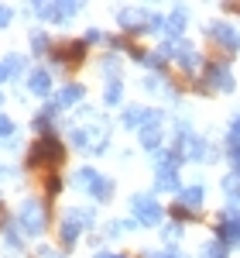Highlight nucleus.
I'll use <instances>...</instances> for the list:
<instances>
[{"label": "nucleus", "mask_w": 240, "mask_h": 258, "mask_svg": "<svg viewBox=\"0 0 240 258\" xmlns=\"http://www.w3.org/2000/svg\"><path fill=\"white\" fill-rule=\"evenodd\" d=\"M106 124H82V127H72V145L86 152V155H103L106 152Z\"/></svg>", "instance_id": "nucleus-1"}, {"label": "nucleus", "mask_w": 240, "mask_h": 258, "mask_svg": "<svg viewBox=\"0 0 240 258\" xmlns=\"http://www.w3.org/2000/svg\"><path fill=\"white\" fill-rule=\"evenodd\" d=\"M48 214H45V203L41 200H35V197H28L24 203H21V210H18V227L28 234V238H38L41 231L48 227Z\"/></svg>", "instance_id": "nucleus-2"}, {"label": "nucleus", "mask_w": 240, "mask_h": 258, "mask_svg": "<svg viewBox=\"0 0 240 258\" xmlns=\"http://www.w3.org/2000/svg\"><path fill=\"white\" fill-rule=\"evenodd\" d=\"M65 159V148H62V141L55 135H41L35 145H31V152H28V165H45V162H59Z\"/></svg>", "instance_id": "nucleus-3"}, {"label": "nucleus", "mask_w": 240, "mask_h": 258, "mask_svg": "<svg viewBox=\"0 0 240 258\" xmlns=\"http://www.w3.org/2000/svg\"><path fill=\"white\" fill-rule=\"evenodd\" d=\"M93 217H96L93 210H69V214L62 217V224H59L62 241H65V244H76L82 231H86V227H93Z\"/></svg>", "instance_id": "nucleus-4"}, {"label": "nucleus", "mask_w": 240, "mask_h": 258, "mask_svg": "<svg viewBox=\"0 0 240 258\" xmlns=\"http://www.w3.org/2000/svg\"><path fill=\"white\" fill-rule=\"evenodd\" d=\"M161 55H165V59H175L185 73H192V69H199V66H202V55L189 45V41H165Z\"/></svg>", "instance_id": "nucleus-5"}, {"label": "nucleus", "mask_w": 240, "mask_h": 258, "mask_svg": "<svg viewBox=\"0 0 240 258\" xmlns=\"http://www.w3.org/2000/svg\"><path fill=\"white\" fill-rule=\"evenodd\" d=\"M131 210H134V217H138L141 227H158L161 224V207L155 203V197H148V193H138V197H131Z\"/></svg>", "instance_id": "nucleus-6"}, {"label": "nucleus", "mask_w": 240, "mask_h": 258, "mask_svg": "<svg viewBox=\"0 0 240 258\" xmlns=\"http://www.w3.org/2000/svg\"><path fill=\"white\" fill-rule=\"evenodd\" d=\"M79 11H82V4H35V14L45 21H55V24L72 21Z\"/></svg>", "instance_id": "nucleus-7"}, {"label": "nucleus", "mask_w": 240, "mask_h": 258, "mask_svg": "<svg viewBox=\"0 0 240 258\" xmlns=\"http://www.w3.org/2000/svg\"><path fill=\"white\" fill-rule=\"evenodd\" d=\"M216 238H220L226 248L240 241V210H226V214H220V220H216Z\"/></svg>", "instance_id": "nucleus-8"}, {"label": "nucleus", "mask_w": 240, "mask_h": 258, "mask_svg": "<svg viewBox=\"0 0 240 258\" xmlns=\"http://www.w3.org/2000/svg\"><path fill=\"white\" fill-rule=\"evenodd\" d=\"M206 76H209V86H213V90H220V93H230V90L237 86L233 69H230L226 62H213V66L206 69Z\"/></svg>", "instance_id": "nucleus-9"}, {"label": "nucleus", "mask_w": 240, "mask_h": 258, "mask_svg": "<svg viewBox=\"0 0 240 258\" xmlns=\"http://www.w3.org/2000/svg\"><path fill=\"white\" fill-rule=\"evenodd\" d=\"M209 35L220 41L226 52H237L240 48V35L233 31V24H226V21H213V24H209Z\"/></svg>", "instance_id": "nucleus-10"}, {"label": "nucleus", "mask_w": 240, "mask_h": 258, "mask_svg": "<svg viewBox=\"0 0 240 258\" xmlns=\"http://www.w3.org/2000/svg\"><path fill=\"white\" fill-rule=\"evenodd\" d=\"M79 100H82V86H76V83H72V86H62L59 93H55V100H52L45 110H48V114H55V110L72 107V103H79Z\"/></svg>", "instance_id": "nucleus-11"}, {"label": "nucleus", "mask_w": 240, "mask_h": 258, "mask_svg": "<svg viewBox=\"0 0 240 258\" xmlns=\"http://www.w3.org/2000/svg\"><path fill=\"white\" fill-rule=\"evenodd\" d=\"M161 138H165L161 124H148V127H141V131H138V141L144 145V148H148V152H151V155H155V152L161 148Z\"/></svg>", "instance_id": "nucleus-12"}, {"label": "nucleus", "mask_w": 240, "mask_h": 258, "mask_svg": "<svg viewBox=\"0 0 240 258\" xmlns=\"http://www.w3.org/2000/svg\"><path fill=\"white\" fill-rule=\"evenodd\" d=\"M48 90H52V76H48V69H35V73L28 76V93H35V97H48Z\"/></svg>", "instance_id": "nucleus-13"}, {"label": "nucleus", "mask_w": 240, "mask_h": 258, "mask_svg": "<svg viewBox=\"0 0 240 258\" xmlns=\"http://www.w3.org/2000/svg\"><path fill=\"white\" fill-rule=\"evenodd\" d=\"M179 200H182V207H185V210H199L202 200H206V189H202L199 182H196V186H182Z\"/></svg>", "instance_id": "nucleus-14"}, {"label": "nucleus", "mask_w": 240, "mask_h": 258, "mask_svg": "<svg viewBox=\"0 0 240 258\" xmlns=\"http://www.w3.org/2000/svg\"><path fill=\"white\" fill-rule=\"evenodd\" d=\"M24 66H28L24 55H7V59L0 62V83H7L11 76H21V73H24Z\"/></svg>", "instance_id": "nucleus-15"}, {"label": "nucleus", "mask_w": 240, "mask_h": 258, "mask_svg": "<svg viewBox=\"0 0 240 258\" xmlns=\"http://www.w3.org/2000/svg\"><path fill=\"white\" fill-rule=\"evenodd\" d=\"M141 11H134V7H120V14H117V24L124 28V31H144V24H141Z\"/></svg>", "instance_id": "nucleus-16"}, {"label": "nucleus", "mask_w": 240, "mask_h": 258, "mask_svg": "<svg viewBox=\"0 0 240 258\" xmlns=\"http://www.w3.org/2000/svg\"><path fill=\"white\" fill-rule=\"evenodd\" d=\"M82 55H86V41H72V45H65V48H55V52H52V59H55V62L82 59Z\"/></svg>", "instance_id": "nucleus-17"}, {"label": "nucleus", "mask_w": 240, "mask_h": 258, "mask_svg": "<svg viewBox=\"0 0 240 258\" xmlns=\"http://www.w3.org/2000/svg\"><path fill=\"white\" fill-rule=\"evenodd\" d=\"M165 31H168L172 38H179L182 31H185V7H175V11H172V18L165 21Z\"/></svg>", "instance_id": "nucleus-18"}, {"label": "nucleus", "mask_w": 240, "mask_h": 258, "mask_svg": "<svg viewBox=\"0 0 240 258\" xmlns=\"http://www.w3.org/2000/svg\"><path fill=\"white\" fill-rule=\"evenodd\" d=\"M120 97H124V83L120 80H106V86H103V103H106V107H117Z\"/></svg>", "instance_id": "nucleus-19"}, {"label": "nucleus", "mask_w": 240, "mask_h": 258, "mask_svg": "<svg viewBox=\"0 0 240 258\" xmlns=\"http://www.w3.org/2000/svg\"><path fill=\"white\" fill-rule=\"evenodd\" d=\"M223 197L230 200L233 207H240V176L237 172H230V176L223 179Z\"/></svg>", "instance_id": "nucleus-20"}, {"label": "nucleus", "mask_w": 240, "mask_h": 258, "mask_svg": "<svg viewBox=\"0 0 240 258\" xmlns=\"http://www.w3.org/2000/svg\"><path fill=\"white\" fill-rule=\"evenodd\" d=\"M226 152H230L233 159H240V114L233 117V124H230V135H226Z\"/></svg>", "instance_id": "nucleus-21"}, {"label": "nucleus", "mask_w": 240, "mask_h": 258, "mask_svg": "<svg viewBox=\"0 0 240 258\" xmlns=\"http://www.w3.org/2000/svg\"><path fill=\"white\" fill-rule=\"evenodd\" d=\"M89 197L93 200H110L113 197V179H96V182H93V186H89Z\"/></svg>", "instance_id": "nucleus-22"}, {"label": "nucleus", "mask_w": 240, "mask_h": 258, "mask_svg": "<svg viewBox=\"0 0 240 258\" xmlns=\"http://www.w3.org/2000/svg\"><path fill=\"white\" fill-rule=\"evenodd\" d=\"M158 189H165V193H175V189H179V193H182L179 169H172V172H158Z\"/></svg>", "instance_id": "nucleus-23"}, {"label": "nucleus", "mask_w": 240, "mask_h": 258, "mask_svg": "<svg viewBox=\"0 0 240 258\" xmlns=\"http://www.w3.org/2000/svg\"><path fill=\"white\" fill-rule=\"evenodd\" d=\"M96 179H100V172H96V169H93V165H82L79 172H76V186H79V189H86V193H89V186H93V182H96Z\"/></svg>", "instance_id": "nucleus-24"}, {"label": "nucleus", "mask_w": 240, "mask_h": 258, "mask_svg": "<svg viewBox=\"0 0 240 258\" xmlns=\"http://www.w3.org/2000/svg\"><path fill=\"white\" fill-rule=\"evenodd\" d=\"M202 258H230V248L223 241H206L202 244Z\"/></svg>", "instance_id": "nucleus-25"}, {"label": "nucleus", "mask_w": 240, "mask_h": 258, "mask_svg": "<svg viewBox=\"0 0 240 258\" xmlns=\"http://www.w3.org/2000/svg\"><path fill=\"white\" fill-rule=\"evenodd\" d=\"M31 48H35V55H45V52H48V35L35 31V35H31Z\"/></svg>", "instance_id": "nucleus-26"}, {"label": "nucleus", "mask_w": 240, "mask_h": 258, "mask_svg": "<svg viewBox=\"0 0 240 258\" xmlns=\"http://www.w3.org/2000/svg\"><path fill=\"white\" fill-rule=\"evenodd\" d=\"M103 73H110L113 80H120V76H117V73H120V62H117V55H106V59H103Z\"/></svg>", "instance_id": "nucleus-27"}, {"label": "nucleus", "mask_w": 240, "mask_h": 258, "mask_svg": "<svg viewBox=\"0 0 240 258\" xmlns=\"http://www.w3.org/2000/svg\"><path fill=\"white\" fill-rule=\"evenodd\" d=\"M11 135H14V120H11V117H4V114H0V141H7Z\"/></svg>", "instance_id": "nucleus-28"}, {"label": "nucleus", "mask_w": 240, "mask_h": 258, "mask_svg": "<svg viewBox=\"0 0 240 258\" xmlns=\"http://www.w3.org/2000/svg\"><path fill=\"white\" fill-rule=\"evenodd\" d=\"M144 66H151V69H158V66H165V55H161V52H155V55H144Z\"/></svg>", "instance_id": "nucleus-29"}, {"label": "nucleus", "mask_w": 240, "mask_h": 258, "mask_svg": "<svg viewBox=\"0 0 240 258\" xmlns=\"http://www.w3.org/2000/svg\"><path fill=\"white\" fill-rule=\"evenodd\" d=\"M11 18H14V11H11L7 4H0V28H7V24H11Z\"/></svg>", "instance_id": "nucleus-30"}, {"label": "nucleus", "mask_w": 240, "mask_h": 258, "mask_svg": "<svg viewBox=\"0 0 240 258\" xmlns=\"http://www.w3.org/2000/svg\"><path fill=\"white\" fill-rule=\"evenodd\" d=\"M151 258H185V255H179V251H175V244H168V251H155Z\"/></svg>", "instance_id": "nucleus-31"}, {"label": "nucleus", "mask_w": 240, "mask_h": 258, "mask_svg": "<svg viewBox=\"0 0 240 258\" xmlns=\"http://www.w3.org/2000/svg\"><path fill=\"white\" fill-rule=\"evenodd\" d=\"M45 186H48V193H52V197H55V193H62V182H59V176H52L48 182H45Z\"/></svg>", "instance_id": "nucleus-32"}, {"label": "nucleus", "mask_w": 240, "mask_h": 258, "mask_svg": "<svg viewBox=\"0 0 240 258\" xmlns=\"http://www.w3.org/2000/svg\"><path fill=\"white\" fill-rule=\"evenodd\" d=\"M172 217H175V220H189V210L179 203V207H172Z\"/></svg>", "instance_id": "nucleus-33"}, {"label": "nucleus", "mask_w": 240, "mask_h": 258, "mask_svg": "<svg viewBox=\"0 0 240 258\" xmlns=\"http://www.w3.org/2000/svg\"><path fill=\"white\" fill-rule=\"evenodd\" d=\"M179 238V227H165V241H175Z\"/></svg>", "instance_id": "nucleus-34"}, {"label": "nucleus", "mask_w": 240, "mask_h": 258, "mask_svg": "<svg viewBox=\"0 0 240 258\" xmlns=\"http://www.w3.org/2000/svg\"><path fill=\"white\" fill-rule=\"evenodd\" d=\"M96 258H124V255H110V251H96Z\"/></svg>", "instance_id": "nucleus-35"}, {"label": "nucleus", "mask_w": 240, "mask_h": 258, "mask_svg": "<svg viewBox=\"0 0 240 258\" xmlns=\"http://www.w3.org/2000/svg\"><path fill=\"white\" fill-rule=\"evenodd\" d=\"M233 169H237V176H240V159H233Z\"/></svg>", "instance_id": "nucleus-36"}, {"label": "nucleus", "mask_w": 240, "mask_h": 258, "mask_svg": "<svg viewBox=\"0 0 240 258\" xmlns=\"http://www.w3.org/2000/svg\"><path fill=\"white\" fill-rule=\"evenodd\" d=\"M0 107H4V93H0Z\"/></svg>", "instance_id": "nucleus-37"}]
</instances>
